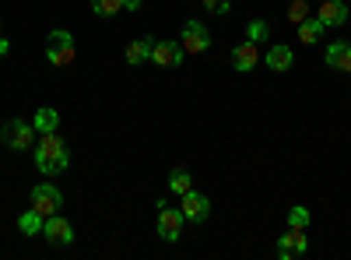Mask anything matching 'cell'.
Masks as SVG:
<instances>
[{
  "label": "cell",
  "mask_w": 351,
  "mask_h": 260,
  "mask_svg": "<svg viewBox=\"0 0 351 260\" xmlns=\"http://www.w3.org/2000/svg\"><path fill=\"white\" fill-rule=\"evenodd\" d=\"M180 211H183V218H186V222L204 225V222H208V215H211V200L204 197L200 190H186V193H183V204H180Z\"/></svg>",
  "instance_id": "52a82bcc"
},
{
  "label": "cell",
  "mask_w": 351,
  "mask_h": 260,
  "mask_svg": "<svg viewBox=\"0 0 351 260\" xmlns=\"http://www.w3.org/2000/svg\"><path fill=\"white\" fill-rule=\"evenodd\" d=\"M8 49H11V43H8V39H0V56H8Z\"/></svg>",
  "instance_id": "d4e9b609"
},
{
  "label": "cell",
  "mask_w": 351,
  "mask_h": 260,
  "mask_svg": "<svg viewBox=\"0 0 351 260\" xmlns=\"http://www.w3.org/2000/svg\"><path fill=\"white\" fill-rule=\"evenodd\" d=\"M291 64H295V53H291L288 46H271L267 56H263V67H271V71H278V74H285Z\"/></svg>",
  "instance_id": "5bb4252c"
},
{
  "label": "cell",
  "mask_w": 351,
  "mask_h": 260,
  "mask_svg": "<svg viewBox=\"0 0 351 260\" xmlns=\"http://www.w3.org/2000/svg\"><path fill=\"white\" fill-rule=\"evenodd\" d=\"M327 67L351 74V43H330L327 46Z\"/></svg>",
  "instance_id": "4fadbf2b"
},
{
  "label": "cell",
  "mask_w": 351,
  "mask_h": 260,
  "mask_svg": "<svg viewBox=\"0 0 351 260\" xmlns=\"http://www.w3.org/2000/svg\"><path fill=\"white\" fill-rule=\"evenodd\" d=\"M92 11L99 18H116L120 11H127V0H92Z\"/></svg>",
  "instance_id": "d6986e66"
},
{
  "label": "cell",
  "mask_w": 351,
  "mask_h": 260,
  "mask_svg": "<svg viewBox=\"0 0 351 260\" xmlns=\"http://www.w3.org/2000/svg\"><path fill=\"white\" fill-rule=\"evenodd\" d=\"M180 43H183L186 53H208V49H211V32H208L200 21H186Z\"/></svg>",
  "instance_id": "9c48e42d"
},
{
  "label": "cell",
  "mask_w": 351,
  "mask_h": 260,
  "mask_svg": "<svg viewBox=\"0 0 351 260\" xmlns=\"http://www.w3.org/2000/svg\"><path fill=\"white\" fill-rule=\"evenodd\" d=\"M232 67L239 74H250L253 67H260V46L253 39H243L236 49H232Z\"/></svg>",
  "instance_id": "8fae6325"
},
{
  "label": "cell",
  "mask_w": 351,
  "mask_h": 260,
  "mask_svg": "<svg viewBox=\"0 0 351 260\" xmlns=\"http://www.w3.org/2000/svg\"><path fill=\"white\" fill-rule=\"evenodd\" d=\"M43 236H46L53 246H71V243H74V228H71V222H67L64 215H49V218L43 222Z\"/></svg>",
  "instance_id": "30bf717a"
},
{
  "label": "cell",
  "mask_w": 351,
  "mask_h": 260,
  "mask_svg": "<svg viewBox=\"0 0 351 260\" xmlns=\"http://www.w3.org/2000/svg\"><path fill=\"white\" fill-rule=\"evenodd\" d=\"M288 225H295V228H306V225H309V211H306L302 204L288 208Z\"/></svg>",
  "instance_id": "603a6c76"
},
{
  "label": "cell",
  "mask_w": 351,
  "mask_h": 260,
  "mask_svg": "<svg viewBox=\"0 0 351 260\" xmlns=\"http://www.w3.org/2000/svg\"><path fill=\"white\" fill-rule=\"evenodd\" d=\"M152 46H155V39L152 36H144V39H134L130 46H127V64L130 67H141V64H148L152 60Z\"/></svg>",
  "instance_id": "9a60e30c"
},
{
  "label": "cell",
  "mask_w": 351,
  "mask_h": 260,
  "mask_svg": "<svg viewBox=\"0 0 351 260\" xmlns=\"http://www.w3.org/2000/svg\"><path fill=\"white\" fill-rule=\"evenodd\" d=\"M43 215L36 208H28L25 215H18V228H21V236H43Z\"/></svg>",
  "instance_id": "ac0fdd59"
},
{
  "label": "cell",
  "mask_w": 351,
  "mask_h": 260,
  "mask_svg": "<svg viewBox=\"0 0 351 260\" xmlns=\"http://www.w3.org/2000/svg\"><path fill=\"white\" fill-rule=\"evenodd\" d=\"M46 56L53 67H71L74 64V36L67 28H53L46 36Z\"/></svg>",
  "instance_id": "7a4b0ae2"
},
{
  "label": "cell",
  "mask_w": 351,
  "mask_h": 260,
  "mask_svg": "<svg viewBox=\"0 0 351 260\" xmlns=\"http://www.w3.org/2000/svg\"><path fill=\"white\" fill-rule=\"evenodd\" d=\"M183 43H176V39H155V46H152V64L155 67H180L183 64Z\"/></svg>",
  "instance_id": "5b68a950"
},
{
  "label": "cell",
  "mask_w": 351,
  "mask_h": 260,
  "mask_svg": "<svg viewBox=\"0 0 351 260\" xmlns=\"http://www.w3.org/2000/svg\"><path fill=\"white\" fill-rule=\"evenodd\" d=\"M169 190H172V193H180V197H183L186 190H193L190 172H186V169H172V172H169Z\"/></svg>",
  "instance_id": "ffe728a7"
},
{
  "label": "cell",
  "mask_w": 351,
  "mask_h": 260,
  "mask_svg": "<svg viewBox=\"0 0 351 260\" xmlns=\"http://www.w3.org/2000/svg\"><path fill=\"white\" fill-rule=\"evenodd\" d=\"M32 208H36L43 218L60 215V208H64V193L56 190L53 183H39V187L32 190Z\"/></svg>",
  "instance_id": "277c9868"
},
{
  "label": "cell",
  "mask_w": 351,
  "mask_h": 260,
  "mask_svg": "<svg viewBox=\"0 0 351 260\" xmlns=\"http://www.w3.org/2000/svg\"><path fill=\"white\" fill-rule=\"evenodd\" d=\"M316 18L324 21L327 28H337V25H344V21H348V4H344V0H319Z\"/></svg>",
  "instance_id": "7c38bea8"
},
{
  "label": "cell",
  "mask_w": 351,
  "mask_h": 260,
  "mask_svg": "<svg viewBox=\"0 0 351 260\" xmlns=\"http://www.w3.org/2000/svg\"><path fill=\"white\" fill-rule=\"evenodd\" d=\"M158 236L165 239V243H176V239H180L183 236V211L180 208H165V200H158Z\"/></svg>",
  "instance_id": "8992f818"
},
{
  "label": "cell",
  "mask_w": 351,
  "mask_h": 260,
  "mask_svg": "<svg viewBox=\"0 0 351 260\" xmlns=\"http://www.w3.org/2000/svg\"><path fill=\"white\" fill-rule=\"evenodd\" d=\"M327 32V25L324 21H319L316 14H309L306 21H299V43H306V46H313L319 36H324Z\"/></svg>",
  "instance_id": "2e32d148"
},
{
  "label": "cell",
  "mask_w": 351,
  "mask_h": 260,
  "mask_svg": "<svg viewBox=\"0 0 351 260\" xmlns=\"http://www.w3.org/2000/svg\"><path fill=\"white\" fill-rule=\"evenodd\" d=\"M309 18V4H306V0H291V4H288V21H306Z\"/></svg>",
  "instance_id": "7402d4cb"
},
{
  "label": "cell",
  "mask_w": 351,
  "mask_h": 260,
  "mask_svg": "<svg viewBox=\"0 0 351 260\" xmlns=\"http://www.w3.org/2000/svg\"><path fill=\"white\" fill-rule=\"evenodd\" d=\"M204 8H208L211 14H228L232 11V0H204Z\"/></svg>",
  "instance_id": "cb8c5ba5"
},
{
  "label": "cell",
  "mask_w": 351,
  "mask_h": 260,
  "mask_svg": "<svg viewBox=\"0 0 351 260\" xmlns=\"http://www.w3.org/2000/svg\"><path fill=\"white\" fill-rule=\"evenodd\" d=\"M271 36V28H267V21H260V18H253L250 25H246V39H253V43H263Z\"/></svg>",
  "instance_id": "44dd1931"
},
{
  "label": "cell",
  "mask_w": 351,
  "mask_h": 260,
  "mask_svg": "<svg viewBox=\"0 0 351 260\" xmlns=\"http://www.w3.org/2000/svg\"><path fill=\"white\" fill-rule=\"evenodd\" d=\"M0 141L8 144V152H32L36 148V127L25 120H8L0 127Z\"/></svg>",
  "instance_id": "3957f363"
},
{
  "label": "cell",
  "mask_w": 351,
  "mask_h": 260,
  "mask_svg": "<svg viewBox=\"0 0 351 260\" xmlns=\"http://www.w3.org/2000/svg\"><path fill=\"white\" fill-rule=\"evenodd\" d=\"M36 134H53L56 127H60V113H56L53 106H43V109H36Z\"/></svg>",
  "instance_id": "e0dca14e"
},
{
  "label": "cell",
  "mask_w": 351,
  "mask_h": 260,
  "mask_svg": "<svg viewBox=\"0 0 351 260\" xmlns=\"http://www.w3.org/2000/svg\"><path fill=\"white\" fill-rule=\"evenodd\" d=\"M309 250V239H306V228H295V225H288V233L278 239V257L281 260H295Z\"/></svg>",
  "instance_id": "ba28073f"
},
{
  "label": "cell",
  "mask_w": 351,
  "mask_h": 260,
  "mask_svg": "<svg viewBox=\"0 0 351 260\" xmlns=\"http://www.w3.org/2000/svg\"><path fill=\"white\" fill-rule=\"evenodd\" d=\"M71 165V152L60 134H43V141L36 144V169L43 172V176H60V172H67Z\"/></svg>",
  "instance_id": "6da1fadb"
},
{
  "label": "cell",
  "mask_w": 351,
  "mask_h": 260,
  "mask_svg": "<svg viewBox=\"0 0 351 260\" xmlns=\"http://www.w3.org/2000/svg\"><path fill=\"white\" fill-rule=\"evenodd\" d=\"M141 8V0H127V11H137Z\"/></svg>",
  "instance_id": "484cf974"
}]
</instances>
